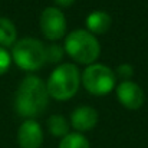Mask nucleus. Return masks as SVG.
I'll return each mask as SVG.
<instances>
[{"instance_id":"dca6fc26","label":"nucleus","mask_w":148,"mask_h":148,"mask_svg":"<svg viewBox=\"0 0 148 148\" xmlns=\"http://www.w3.org/2000/svg\"><path fill=\"white\" fill-rule=\"evenodd\" d=\"M132 72H134V69H132V66H131V65H128V63L119 65V66H118V69H116L118 76H121L124 81H127L128 78H131V76H132Z\"/></svg>"},{"instance_id":"20e7f679","label":"nucleus","mask_w":148,"mask_h":148,"mask_svg":"<svg viewBox=\"0 0 148 148\" xmlns=\"http://www.w3.org/2000/svg\"><path fill=\"white\" fill-rule=\"evenodd\" d=\"M12 58L19 68L25 71H36L46 62V50L42 42L25 38L14 43Z\"/></svg>"},{"instance_id":"4468645a","label":"nucleus","mask_w":148,"mask_h":148,"mask_svg":"<svg viewBox=\"0 0 148 148\" xmlns=\"http://www.w3.org/2000/svg\"><path fill=\"white\" fill-rule=\"evenodd\" d=\"M46 50V60L48 62H59L62 59L63 55V49L59 45H50L45 48Z\"/></svg>"},{"instance_id":"6e6552de","label":"nucleus","mask_w":148,"mask_h":148,"mask_svg":"<svg viewBox=\"0 0 148 148\" xmlns=\"http://www.w3.org/2000/svg\"><path fill=\"white\" fill-rule=\"evenodd\" d=\"M17 143L20 148H39L43 143V132L35 119H26L17 131Z\"/></svg>"},{"instance_id":"7ed1b4c3","label":"nucleus","mask_w":148,"mask_h":148,"mask_svg":"<svg viewBox=\"0 0 148 148\" xmlns=\"http://www.w3.org/2000/svg\"><path fill=\"white\" fill-rule=\"evenodd\" d=\"M66 53L79 63H92L97 60L101 52L98 39L88 30H73L65 40Z\"/></svg>"},{"instance_id":"f3484780","label":"nucleus","mask_w":148,"mask_h":148,"mask_svg":"<svg viewBox=\"0 0 148 148\" xmlns=\"http://www.w3.org/2000/svg\"><path fill=\"white\" fill-rule=\"evenodd\" d=\"M59 6H63V7H68V6H71L75 0H55Z\"/></svg>"},{"instance_id":"1a4fd4ad","label":"nucleus","mask_w":148,"mask_h":148,"mask_svg":"<svg viewBox=\"0 0 148 148\" xmlns=\"http://www.w3.org/2000/svg\"><path fill=\"white\" fill-rule=\"evenodd\" d=\"M71 121H72V127L82 132V131H89L92 130L97 122H98V112L97 109H94L92 106L88 105H82L79 108H76L72 115H71Z\"/></svg>"},{"instance_id":"f8f14e48","label":"nucleus","mask_w":148,"mask_h":148,"mask_svg":"<svg viewBox=\"0 0 148 148\" xmlns=\"http://www.w3.org/2000/svg\"><path fill=\"white\" fill-rule=\"evenodd\" d=\"M48 130L55 137H65L69 134V124L63 115H52L48 119Z\"/></svg>"},{"instance_id":"9d476101","label":"nucleus","mask_w":148,"mask_h":148,"mask_svg":"<svg viewBox=\"0 0 148 148\" xmlns=\"http://www.w3.org/2000/svg\"><path fill=\"white\" fill-rule=\"evenodd\" d=\"M111 16L103 10H94L86 17V27L91 33H105L111 26Z\"/></svg>"},{"instance_id":"f257e3e1","label":"nucleus","mask_w":148,"mask_h":148,"mask_svg":"<svg viewBox=\"0 0 148 148\" xmlns=\"http://www.w3.org/2000/svg\"><path fill=\"white\" fill-rule=\"evenodd\" d=\"M48 101L46 84L38 76H26L16 92L14 109L20 116L32 119L45 111Z\"/></svg>"},{"instance_id":"9b49d317","label":"nucleus","mask_w":148,"mask_h":148,"mask_svg":"<svg viewBox=\"0 0 148 148\" xmlns=\"http://www.w3.org/2000/svg\"><path fill=\"white\" fill-rule=\"evenodd\" d=\"M17 32L12 20L7 17H0V46H12L16 40Z\"/></svg>"},{"instance_id":"0eeeda50","label":"nucleus","mask_w":148,"mask_h":148,"mask_svg":"<svg viewBox=\"0 0 148 148\" xmlns=\"http://www.w3.org/2000/svg\"><path fill=\"white\" fill-rule=\"evenodd\" d=\"M116 97L119 102L128 109H138L144 103V92L132 81H122L116 88Z\"/></svg>"},{"instance_id":"f03ea898","label":"nucleus","mask_w":148,"mask_h":148,"mask_svg":"<svg viewBox=\"0 0 148 148\" xmlns=\"http://www.w3.org/2000/svg\"><path fill=\"white\" fill-rule=\"evenodd\" d=\"M79 88V71L72 63L59 65L52 73L46 82V89L49 97L65 101L72 98Z\"/></svg>"},{"instance_id":"2eb2a0df","label":"nucleus","mask_w":148,"mask_h":148,"mask_svg":"<svg viewBox=\"0 0 148 148\" xmlns=\"http://www.w3.org/2000/svg\"><path fill=\"white\" fill-rule=\"evenodd\" d=\"M10 62H12V56L9 55V52L0 46V75H3L9 66H10Z\"/></svg>"},{"instance_id":"ddd939ff","label":"nucleus","mask_w":148,"mask_h":148,"mask_svg":"<svg viewBox=\"0 0 148 148\" xmlns=\"http://www.w3.org/2000/svg\"><path fill=\"white\" fill-rule=\"evenodd\" d=\"M59 148H91L88 140L79 132H69L59 144Z\"/></svg>"},{"instance_id":"423d86ee","label":"nucleus","mask_w":148,"mask_h":148,"mask_svg":"<svg viewBox=\"0 0 148 148\" xmlns=\"http://www.w3.org/2000/svg\"><path fill=\"white\" fill-rule=\"evenodd\" d=\"M40 30L49 39H60L66 32L65 14L58 7H46L40 14Z\"/></svg>"},{"instance_id":"39448f33","label":"nucleus","mask_w":148,"mask_h":148,"mask_svg":"<svg viewBox=\"0 0 148 148\" xmlns=\"http://www.w3.org/2000/svg\"><path fill=\"white\" fill-rule=\"evenodd\" d=\"M82 82L85 89L89 91L91 94L105 95L112 91L115 85V75L108 66L92 63L84 71Z\"/></svg>"}]
</instances>
